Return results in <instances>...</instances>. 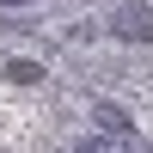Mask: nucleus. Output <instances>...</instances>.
I'll return each mask as SVG.
<instances>
[{"instance_id": "nucleus-1", "label": "nucleus", "mask_w": 153, "mask_h": 153, "mask_svg": "<svg viewBox=\"0 0 153 153\" xmlns=\"http://www.w3.org/2000/svg\"><path fill=\"white\" fill-rule=\"evenodd\" d=\"M110 31H117L123 43H147V37H153V6H135V0H129V6H117Z\"/></svg>"}, {"instance_id": "nucleus-3", "label": "nucleus", "mask_w": 153, "mask_h": 153, "mask_svg": "<svg viewBox=\"0 0 153 153\" xmlns=\"http://www.w3.org/2000/svg\"><path fill=\"white\" fill-rule=\"evenodd\" d=\"M0 6H25V0H0Z\"/></svg>"}, {"instance_id": "nucleus-2", "label": "nucleus", "mask_w": 153, "mask_h": 153, "mask_svg": "<svg viewBox=\"0 0 153 153\" xmlns=\"http://www.w3.org/2000/svg\"><path fill=\"white\" fill-rule=\"evenodd\" d=\"M74 153H129V141H86V147H74Z\"/></svg>"}]
</instances>
